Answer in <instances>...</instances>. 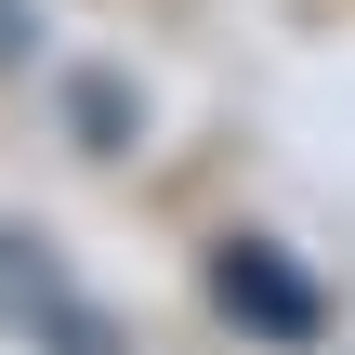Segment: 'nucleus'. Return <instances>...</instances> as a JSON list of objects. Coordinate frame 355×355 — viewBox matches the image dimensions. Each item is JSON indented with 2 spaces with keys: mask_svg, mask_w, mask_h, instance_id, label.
Masks as SVG:
<instances>
[{
  "mask_svg": "<svg viewBox=\"0 0 355 355\" xmlns=\"http://www.w3.org/2000/svg\"><path fill=\"white\" fill-rule=\"evenodd\" d=\"M0 343H26V355H132L119 316H105L40 237H13V224H0Z\"/></svg>",
  "mask_w": 355,
  "mask_h": 355,
  "instance_id": "obj_1",
  "label": "nucleus"
},
{
  "mask_svg": "<svg viewBox=\"0 0 355 355\" xmlns=\"http://www.w3.org/2000/svg\"><path fill=\"white\" fill-rule=\"evenodd\" d=\"M211 290H224V316H250V329H277V343H303V329H316V290H303V277H290L263 237H224Z\"/></svg>",
  "mask_w": 355,
  "mask_h": 355,
  "instance_id": "obj_2",
  "label": "nucleus"
}]
</instances>
